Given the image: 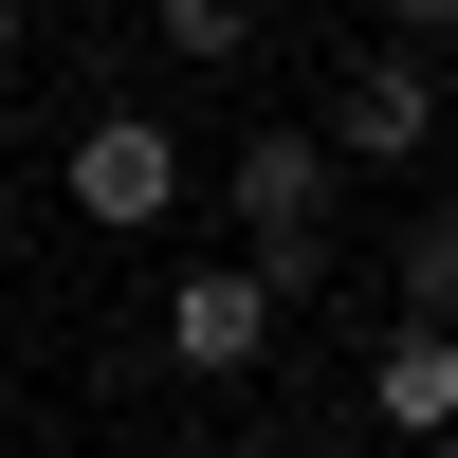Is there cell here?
I'll list each match as a JSON object with an SVG mask.
<instances>
[{"label":"cell","instance_id":"10","mask_svg":"<svg viewBox=\"0 0 458 458\" xmlns=\"http://www.w3.org/2000/svg\"><path fill=\"white\" fill-rule=\"evenodd\" d=\"M220 458H293V440H220Z\"/></svg>","mask_w":458,"mask_h":458},{"label":"cell","instance_id":"11","mask_svg":"<svg viewBox=\"0 0 458 458\" xmlns=\"http://www.w3.org/2000/svg\"><path fill=\"white\" fill-rule=\"evenodd\" d=\"M422 458H458V422H440V440H422Z\"/></svg>","mask_w":458,"mask_h":458},{"label":"cell","instance_id":"5","mask_svg":"<svg viewBox=\"0 0 458 458\" xmlns=\"http://www.w3.org/2000/svg\"><path fill=\"white\" fill-rule=\"evenodd\" d=\"M367 422H386V440H440L458 422V330L440 312H403L386 349H367Z\"/></svg>","mask_w":458,"mask_h":458},{"label":"cell","instance_id":"6","mask_svg":"<svg viewBox=\"0 0 458 458\" xmlns=\"http://www.w3.org/2000/svg\"><path fill=\"white\" fill-rule=\"evenodd\" d=\"M403 312H440V330H458V202L403 220Z\"/></svg>","mask_w":458,"mask_h":458},{"label":"cell","instance_id":"2","mask_svg":"<svg viewBox=\"0 0 458 458\" xmlns=\"http://www.w3.org/2000/svg\"><path fill=\"white\" fill-rule=\"evenodd\" d=\"M55 202L92 220V239H165V220H183V147H165V110H92V129H73V165H55Z\"/></svg>","mask_w":458,"mask_h":458},{"label":"cell","instance_id":"4","mask_svg":"<svg viewBox=\"0 0 458 458\" xmlns=\"http://www.w3.org/2000/svg\"><path fill=\"white\" fill-rule=\"evenodd\" d=\"M330 147H349V165H440V37H386V55H349V92H330Z\"/></svg>","mask_w":458,"mask_h":458},{"label":"cell","instance_id":"7","mask_svg":"<svg viewBox=\"0 0 458 458\" xmlns=\"http://www.w3.org/2000/svg\"><path fill=\"white\" fill-rule=\"evenodd\" d=\"M165 19V55H257V0H147Z\"/></svg>","mask_w":458,"mask_h":458},{"label":"cell","instance_id":"9","mask_svg":"<svg viewBox=\"0 0 458 458\" xmlns=\"http://www.w3.org/2000/svg\"><path fill=\"white\" fill-rule=\"evenodd\" d=\"M0 73H19V0H0Z\"/></svg>","mask_w":458,"mask_h":458},{"label":"cell","instance_id":"3","mask_svg":"<svg viewBox=\"0 0 458 458\" xmlns=\"http://www.w3.org/2000/svg\"><path fill=\"white\" fill-rule=\"evenodd\" d=\"M276 330H293V293L257 276V257H220V276H183V293H165V367H183V386H239V367H276Z\"/></svg>","mask_w":458,"mask_h":458},{"label":"cell","instance_id":"1","mask_svg":"<svg viewBox=\"0 0 458 458\" xmlns=\"http://www.w3.org/2000/svg\"><path fill=\"white\" fill-rule=\"evenodd\" d=\"M330 183H349V147H330V129H257L239 165H220V202H239V257H257L276 293H312V276H330Z\"/></svg>","mask_w":458,"mask_h":458},{"label":"cell","instance_id":"8","mask_svg":"<svg viewBox=\"0 0 458 458\" xmlns=\"http://www.w3.org/2000/svg\"><path fill=\"white\" fill-rule=\"evenodd\" d=\"M386 37H458V0H386Z\"/></svg>","mask_w":458,"mask_h":458}]
</instances>
